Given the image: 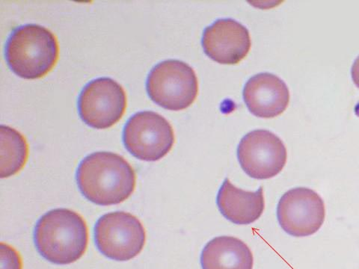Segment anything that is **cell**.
Here are the masks:
<instances>
[{
    "label": "cell",
    "instance_id": "cell-9",
    "mask_svg": "<svg viewBox=\"0 0 359 269\" xmlns=\"http://www.w3.org/2000/svg\"><path fill=\"white\" fill-rule=\"evenodd\" d=\"M325 208L322 198L313 190L292 188L279 200L277 219L279 226L295 237H309L322 227Z\"/></svg>",
    "mask_w": 359,
    "mask_h": 269
},
{
    "label": "cell",
    "instance_id": "cell-12",
    "mask_svg": "<svg viewBox=\"0 0 359 269\" xmlns=\"http://www.w3.org/2000/svg\"><path fill=\"white\" fill-rule=\"evenodd\" d=\"M217 204L221 214L229 221L247 226L259 219L265 208L263 187L246 192L224 179L219 189Z\"/></svg>",
    "mask_w": 359,
    "mask_h": 269
},
{
    "label": "cell",
    "instance_id": "cell-13",
    "mask_svg": "<svg viewBox=\"0 0 359 269\" xmlns=\"http://www.w3.org/2000/svg\"><path fill=\"white\" fill-rule=\"evenodd\" d=\"M202 269H252L253 254L242 240L222 235L212 239L201 254Z\"/></svg>",
    "mask_w": 359,
    "mask_h": 269
},
{
    "label": "cell",
    "instance_id": "cell-5",
    "mask_svg": "<svg viewBox=\"0 0 359 269\" xmlns=\"http://www.w3.org/2000/svg\"><path fill=\"white\" fill-rule=\"evenodd\" d=\"M171 123L152 111H142L132 116L123 130V142L136 158L156 162L170 153L175 144Z\"/></svg>",
    "mask_w": 359,
    "mask_h": 269
},
{
    "label": "cell",
    "instance_id": "cell-14",
    "mask_svg": "<svg viewBox=\"0 0 359 269\" xmlns=\"http://www.w3.org/2000/svg\"><path fill=\"white\" fill-rule=\"evenodd\" d=\"M1 172L0 177L7 178L18 174L28 158V144L22 134L14 128L2 125Z\"/></svg>",
    "mask_w": 359,
    "mask_h": 269
},
{
    "label": "cell",
    "instance_id": "cell-2",
    "mask_svg": "<svg viewBox=\"0 0 359 269\" xmlns=\"http://www.w3.org/2000/svg\"><path fill=\"white\" fill-rule=\"evenodd\" d=\"M34 240L45 260L57 265L71 264L85 254L88 240L83 218L67 209H55L37 222Z\"/></svg>",
    "mask_w": 359,
    "mask_h": 269
},
{
    "label": "cell",
    "instance_id": "cell-7",
    "mask_svg": "<svg viewBox=\"0 0 359 269\" xmlns=\"http://www.w3.org/2000/svg\"><path fill=\"white\" fill-rule=\"evenodd\" d=\"M79 115L89 127L104 130L114 126L125 114V89L109 77H99L87 83L78 97Z\"/></svg>",
    "mask_w": 359,
    "mask_h": 269
},
{
    "label": "cell",
    "instance_id": "cell-11",
    "mask_svg": "<svg viewBox=\"0 0 359 269\" xmlns=\"http://www.w3.org/2000/svg\"><path fill=\"white\" fill-rule=\"evenodd\" d=\"M243 99L254 116L272 118L286 110L290 92L282 78L273 74L262 73L247 81L243 88Z\"/></svg>",
    "mask_w": 359,
    "mask_h": 269
},
{
    "label": "cell",
    "instance_id": "cell-10",
    "mask_svg": "<svg viewBox=\"0 0 359 269\" xmlns=\"http://www.w3.org/2000/svg\"><path fill=\"white\" fill-rule=\"evenodd\" d=\"M201 43L211 60L223 64H236L248 55L252 41L249 30L241 22L224 18L205 29Z\"/></svg>",
    "mask_w": 359,
    "mask_h": 269
},
{
    "label": "cell",
    "instance_id": "cell-6",
    "mask_svg": "<svg viewBox=\"0 0 359 269\" xmlns=\"http://www.w3.org/2000/svg\"><path fill=\"white\" fill-rule=\"evenodd\" d=\"M97 249L109 259L128 261L142 251L145 230L141 221L126 212H114L100 217L95 224Z\"/></svg>",
    "mask_w": 359,
    "mask_h": 269
},
{
    "label": "cell",
    "instance_id": "cell-1",
    "mask_svg": "<svg viewBox=\"0 0 359 269\" xmlns=\"http://www.w3.org/2000/svg\"><path fill=\"white\" fill-rule=\"evenodd\" d=\"M133 167L121 156L107 151L90 154L79 165L76 182L83 195L100 206L116 205L136 188Z\"/></svg>",
    "mask_w": 359,
    "mask_h": 269
},
{
    "label": "cell",
    "instance_id": "cell-3",
    "mask_svg": "<svg viewBox=\"0 0 359 269\" xmlns=\"http://www.w3.org/2000/svg\"><path fill=\"white\" fill-rule=\"evenodd\" d=\"M9 69L27 80L48 74L59 59V44L54 34L43 26L27 24L15 28L5 46Z\"/></svg>",
    "mask_w": 359,
    "mask_h": 269
},
{
    "label": "cell",
    "instance_id": "cell-15",
    "mask_svg": "<svg viewBox=\"0 0 359 269\" xmlns=\"http://www.w3.org/2000/svg\"><path fill=\"white\" fill-rule=\"evenodd\" d=\"M2 269H22V261L19 254L7 244H1Z\"/></svg>",
    "mask_w": 359,
    "mask_h": 269
},
{
    "label": "cell",
    "instance_id": "cell-4",
    "mask_svg": "<svg viewBox=\"0 0 359 269\" xmlns=\"http://www.w3.org/2000/svg\"><path fill=\"white\" fill-rule=\"evenodd\" d=\"M146 89L150 98L161 107L183 110L192 105L198 93V81L192 67L179 60H165L150 71Z\"/></svg>",
    "mask_w": 359,
    "mask_h": 269
},
{
    "label": "cell",
    "instance_id": "cell-16",
    "mask_svg": "<svg viewBox=\"0 0 359 269\" xmlns=\"http://www.w3.org/2000/svg\"><path fill=\"white\" fill-rule=\"evenodd\" d=\"M351 76L355 85L359 88V55L352 66Z\"/></svg>",
    "mask_w": 359,
    "mask_h": 269
},
{
    "label": "cell",
    "instance_id": "cell-8",
    "mask_svg": "<svg viewBox=\"0 0 359 269\" xmlns=\"http://www.w3.org/2000/svg\"><path fill=\"white\" fill-rule=\"evenodd\" d=\"M287 158L284 142L266 130L247 133L238 148V159L244 172L255 179H268L283 170Z\"/></svg>",
    "mask_w": 359,
    "mask_h": 269
}]
</instances>
